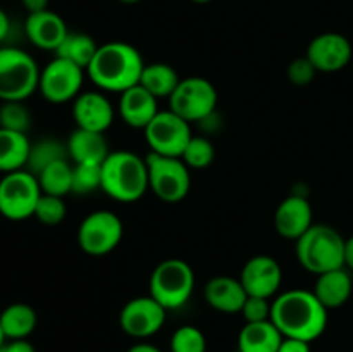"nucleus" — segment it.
Segmentation results:
<instances>
[{"label": "nucleus", "instance_id": "f257e3e1", "mask_svg": "<svg viewBox=\"0 0 353 352\" xmlns=\"http://www.w3.org/2000/svg\"><path fill=\"white\" fill-rule=\"evenodd\" d=\"M271 321L283 337L310 344L326 331L327 309L312 290L292 289L272 300Z\"/></svg>", "mask_w": 353, "mask_h": 352}, {"label": "nucleus", "instance_id": "f03ea898", "mask_svg": "<svg viewBox=\"0 0 353 352\" xmlns=\"http://www.w3.org/2000/svg\"><path fill=\"white\" fill-rule=\"evenodd\" d=\"M143 68V57L137 47L126 41H109L99 45L86 75L103 92L123 93L140 83Z\"/></svg>", "mask_w": 353, "mask_h": 352}, {"label": "nucleus", "instance_id": "7ed1b4c3", "mask_svg": "<svg viewBox=\"0 0 353 352\" xmlns=\"http://www.w3.org/2000/svg\"><path fill=\"white\" fill-rule=\"evenodd\" d=\"M102 190L119 202H137L148 190L147 161L130 150L110 152L102 164Z\"/></svg>", "mask_w": 353, "mask_h": 352}, {"label": "nucleus", "instance_id": "20e7f679", "mask_svg": "<svg viewBox=\"0 0 353 352\" xmlns=\"http://www.w3.org/2000/svg\"><path fill=\"white\" fill-rule=\"evenodd\" d=\"M295 244L300 266L312 275L345 268L347 240L330 224H312Z\"/></svg>", "mask_w": 353, "mask_h": 352}, {"label": "nucleus", "instance_id": "39448f33", "mask_svg": "<svg viewBox=\"0 0 353 352\" xmlns=\"http://www.w3.org/2000/svg\"><path fill=\"white\" fill-rule=\"evenodd\" d=\"M40 68L28 52L16 47L0 48V100L24 102L38 90Z\"/></svg>", "mask_w": 353, "mask_h": 352}, {"label": "nucleus", "instance_id": "423d86ee", "mask_svg": "<svg viewBox=\"0 0 353 352\" xmlns=\"http://www.w3.org/2000/svg\"><path fill=\"white\" fill-rule=\"evenodd\" d=\"M195 290V273L183 259H165L155 266L150 276V297L165 311L185 306Z\"/></svg>", "mask_w": 353, "mask_h": 352}, {"label": "nucleus", "instance_id": "0eeeda50", "mask_svg": "<svg viewBox=\"0 0 353 352\" xmlns=\"http://www.w3.org/2000/svg\"><path fill=\"white\" fill-rule=\"evenodd\" d=\"M145 161L148 168V190H152L162 202H181L188 195L192 176L181 157H165L150 152Z\"/></svg>", "mask_w": 353, "mask_h": 352}, {"label": "nucleus", "instance_id": "6e6552de", "mask_svg": "<svg viewBox=\"0 0 353 352\" xmlns=\"http://www.w3.org/2000/svg\"><path fill=\"white\" fill-rule=\"evenodd\" d=\"M38 178L28 169L7 173L0 179V214L9 221H24L34 216L41 197Z\"/></svg>", "mask_w": 353, "mask_h": 352}, {"label": "nucleus", "instance_id": "1a4fd4ad", "mask_svg": "<svg viewBox=\"0 0 353 352\" xmlns=\"http://www.w3.org/2000/svg\"><path fill=\"white\" fill-rule=\"evenodd\" d=\"M217 90L202 76H190L179 81L178 88L169 97V109L192 123L209 119L217 107Z\"/></svg>", "mask_w": 353, "mask_h": 352}, {"label": "nucleus", "instance_id": "9d476101", "mask_svg": "<svg viewBox=\"0 0 353 352\" xmlns=\"http://www.w3.org/2000/svg\"><path fill=\"white\" fill-rule=\"evenodd\" d=\"M124 224L112 211H93L78 228V245L85 254L100 257L107 255L121 244Z\"/></svg>", "mask_w": 353, "mask_h": 352}, {"label": "nucleus", "instance_id": "9b49d317", "mask_svg": "<svg viewBox=\"0 0 353 352\" xmlns=\"http://www.w3.org/2000/svg\"><path fill=\"white\" fill-rule=\"evenodd\" d=\"M150 152L165 157H181L192 140V126L171 109L159 110L157 116L143 130Z\"/></svg>", "mask_w": 353, "mask_h": 352}, {"label": "nucleus", "instance_id": "f8f14e48", "mask_svg": "<svg viewBox=\"0 0 353 352\" xmlns=\"http://www.w3.org/2000/svg\"><path fill=\"white\" fill-rule=\"evenodd\" d=\"M85 69L65 59L55 57L40 71L38 90L48 102L64 104L74 100L81 93Z\"/></svg>", "mask_w": 353, "mask_h": 352}, {"label": "nucleus", "instance_id": "ddd939ff", "mask_svg": "<svg viewBox=\"0 0 353 352\" xmlns=\"http://www.w3.org/2000/svg\"><path fill=\"white\" fill-rule=\"evenodd\" d=\"M168 311L150 295L128 300L119 313V324L126 335L133 338L152 337L164 326Z\"/></svg>", "mask_w": 353, "mask_h": 352}, {"label": "nucleus", "instance_id": "4468645a", "mask_svg": "<svg viewBox=\"0 0 353 352\" xmlns=\"http://www.w3.org/2000/svg\"><path fill=\"white\" fill-rule=\"evenodd\" d=\"M240 282L247 295L271 299L278 293L279 286H281V266L272 255H254L245 262Z\"/></svg>", "mask_w": 353, "mask_h": 352}, {"label": "nucleus", "instance_id": "2eb2a0df", "mask_svg": "<svg viewBox=\"0 0 353 352\" xmlns=\"http://www.w3.org/2000/svg\"><path fill=\"white\" fill-rule=\"evenodd\" d=\"M305 57L321 72L341 71L352 59V43L341 33L327 31L310 40Z\"/></svg>", "mask_w": 353, "mask_h": 352}, {"label": "nucleus", "instance_id": "dca6fc26", "mask_svg": "<svg viewBox=\"0 0 353 352\" xmlns=\"http://www.w3.org/2000/svg\"><path fill=\"white\" fill-rule=\"evenodd\" d=\"M114 106L102 92H83L74 99L72 117L76 128L105 133L114 123Z\"/></svg>", "mask_w": 353, "mask_h": 352}, {"label": "nucleus", "instance_id": "f3484780", "mask_svg": "<svg viewBox=\"0 0 353 352\" xmlns=\"http://www.w3.org/2000/svg\"><path fill=\"white\" fill-rule=\"evenodd\" d=\"M312 206L302 195H290L274 213V228L286 240H299L312 226Z\"/></svg>", "mask_w": 353, "mask_h": 352}, {"label": "nucleus", "instance_id": "a211bd4d", "mask_svg": "<svg viewBox=\"0 0 353 352\" xmlns=\"http://www.w3.org/2000/svg\"><path fill=\"white\" fill-rule=\"evenodd\" d=\"M26 37L34 47L41 50L55 52L59 45L68 37V24L54 10H41V12L28 14L24 23Z\"/></svg>", "mask_w": 353, "mask_h": 352}, {"label": "nucleus", "instance_id": "6ab92c4d", "mask_svg": "<svg viewBox=\"0 0 353 352\" xmlns=\"http://www.w3.org/2000/svg\"><path fill=\"white\" fill-rule=\"evenodd\" d=\"M157 100L148 90L138 85L124 90L119 97V116L131 128L145 130L159 114Z\"/></svg>", "mask_w": 353, "mask_h": 352}, {"label": "nucleus", "instance_id": "aec40b11", "mask_svg": "<svg viewBox=\"0 0 353 352\" xmlns=\"http://www.w3.org/2000/svg\"><path fill=\"white\" fill-rule=\"evenodd\" d=\"M203 293H205L207 304L212 309L226 314L240 313L248 297L240 278L226 275L214 276L212 280H209Z\"/></svg>", "mask_w": 353, "mask_h": 352}, {"label": "nucleus", "instance_id": "412c9836", "mask_svg": "<svg viewBox=\"0 0 353 352\" xmlns=\"http://www.w3.org/2000/svg\"><path fill=\"white\" fill-rule=\"evenodd\" d=\"M69 159L74 164H99L109 157V144L103 133L76 128L68 140Z\"/></svg>", "mask_w": 353, "mask_h": 352}, {"label": "nucleus", "instance_id": "4be33fe9", "mask_svg": "<svg viewBox=\"0 0 353 352\" xmlns=\"http://www.w3.org/2000/svg\"><path fill=\"white\" fill-rule=\"evenodd\" d=\"M353 290V282L347 268H338L333 271L317 275L316 286L312 292L327 311L338 309L348 302Z\"/></svg>", "mask_w": 353, "mask_h": 352}, {"label": "nucleus", "instance_id": "5701e85b", "mask_svg": "<svg viewBox=\"0 0 353 352\" xmlns=\"http://www.w3.org/2000/svg\"><path fill=\"white\" fill-rule=\"evenodd\" d=\"M281 331L269 321L261 323H245L238 335V351L240 352H278L283 342Z\"/></svg>", "mask_w": 353, "mask_h": 352}, {"label": "nucleus", "instance_id": "b1692460", "mask_svg": "<svg viewBox=\"0 0 353 352\" xmlns=\"http://www.w3.org/2000/svg\"><path fill=\"white\" fill-rule=\"evenodd\" d=\"M30 148L31 141L26 133L0 128V173L7 175V173L26 169Z\"/></svg>", "mask_w": 353, "mask_h": 352}, {"label": "nucleus", "instance_id": "393cba45", "mask_svg": "<svg viewBox=\"0 0 353 352\" xmlns=\"http://www.w3.org/2000/svg\"><path fill=\"white\" fill-rule=\"evenodd\" d=\"M38 323L37 311L24 302H14L0 313V324L7 340L28 338Z\"/></svg>", "mask_w": 353, "mask_h": 352}, {"label": "nucleus", "instance_id": "a878e982", "mask_svg": "<svg viewBox=\"0 0 353 352\" xmlns=\"http://www.w3.org/2000/svg\"><path fill=\"white\" fill-rule=\"evenodd\" d=\"M179 78L178 71L165 62H152L145 64L141 72L140 85L152 93L155 99H169L178 88Z\"/></svg>", "mask_w": 353, "mask_h": 352}, {"label": "nucleus", "instance_id": "bb28decb", "mask_svg": "<svg viewBox=\"0 0 353 352\" xmlns=\"http://www.w3.org/2000/svg\"><path fill=\"white\" fill-rule=\"evenodd\" d=\"M97 50H99V45L95 43V40L90 35L71 33L69 31L68 37L64 38V41L55 50V57L65 59V61L72 62V64L79 66L86 71L92 59L95 57Z\"/></svg>", "mask_w": 353, "mask_h": 352}, {"label": "nucleus", "instance_id": "cd10ccee", "mask_svg": "<svg viewBox=\"0 0 353 352\" xmlns=\"http://www.w3.org/2000/svg\"><path fill=\"white\" fill-rule=\"evenodd\" d=\"M62 159H69L68 144H62L57 138H41V140L31 144L26 169L38 176L45 168L62 161Z\"/></svg>", "mask_w": 353, "mask_h": 352}, {"label": "nucleus", "instance_id": "c85d7f7f", "mask_svg": "<svg viewBox=\"0 0 353 352\" xmlns=\"http://www.w3.org/2000/svg\"><path fill=\"white\" fill-rule=\"evenodd\" d=\"M41 192L47 195L65 197L72 190V164L69 159L54 162L37 176Z\"/></svg>", "mask_w": 353, "mask_h": 352}, {"label": "nucleus", "instance_id": "c756f323", "mask_svg": "<svg viewBox=\"0 0 353 352\" xmlns=\"http://www.w3.org/2000/svg\"><path fill=\"white\" fill-rule=\"evenodd\" d=\"M102 190V166L74 164L72 166V190L76 195H90L95 190Z\"/></svg>", "mask_w": 353, "mask_h": 352}, {"label": "nucleus", "instance_id": "7c9ffc66", "mask_svg": "<svg viewBox=\"0 0 353 352\" xmlns=\"http://www.w3.org/2000/svg\"><path fill=\"white\" fill-rule=\"evenodd\" d=\"M216 157V150L209 138L205 137H192V140L186 145L181 159L190 169H205L212 164Z\"/></svg>", "mask_w": 353, "mask_h": 352}, {"label": "nucleus", "instance_id": "2f4dec72", "mask_svg": "<svg viewBox=\"0 0 353 352\" xmlns=\"http://www.w3.org/2000/svg\"><path fill=\"white\" fill-rule=\"evenodd\" d=\"M171 352H207V338L200 328L185 324L171 337Z\"/></svg>", "mask_w": 353, "mask_h": 352}, {"label": "nucleus", "instance_id": "473e14b6", "mask_svg": "<svg viewBox=\"0 0 353 352\" xmlns=\"http://www.w3.org/2000/svg\"><path fill=\"white\" fill-rule=\"evenodd\" d=\"M31 126V114L23 102H2L0 106V128L17 133H28Z\"/></svg>", "mask_w": 353, "mask_h": 352}, {"label": "nucleus", "instance_id": "72a5a7b5", "mask_svg": "<svg viewBox=\"0 0 353 352\" xmlns=\"http://www.w3.org/2000/svg\"><path fill=\"white\" fill-rule=\"evenodd\" d=\"M68 214V206L64 202V197H55L41 193L40 200L34 209V217L40 223L47 224V226H55V224L62 223Z\"/></svg>", "mask_w": 353, "mask_h": 352}, {"label": "nucleus", "instance_id": "f704fd0d", "mask_svg": "<svg viewBox=\"0 0 353 352\" xmlns=\"http://www.w3.org/2000/svg\"><path fill=\"white\" fill-rule=\"evenodd\" d=\"M271 309L272 302H269V299L248 295L240 314L247 323H261V321L271 320Z\"/></svg>", "mask_w": 353, "mask_h": 352}, {"label": "nucleus", "instance_id": "c9c22d12", "mask_svg": "<svg viewBox=\"0 0 353 352\" xmlns=\"http://www.w3.org/2000/svg\"><path fill=\"white\" fill-rule=\"evenodd\" d=\"M317 69L314 68L312 62L307 57H299L288 66V79L293 85L305 86L312 83L314 76H316Z\"/></svg>", "mask_w": 353, "mask_h": 352}, {"label": "nucleus", "instance_id": "e433bc0d", "mask_svg": "<svg viewBox=\"0 0 353 352\" xmlns=\"http://www.w3.org/2000/svg\"><path fill=\"white\" fill-rule=\"evenodd\" d=\"M278 352H310L309 342L299 340V338H283Z\"/></svg>", "mask_w": 353, "mask_h": 352}, {"label": "nucleus", "instance_id": "4c0bfd02", "mask_svg": "<svg viewBox=\"0 0 353 352\" xmlns=\"http://www.w3.org/2000/svg\"><path fill=\"white\" fill-rule=\"evenodd\" d=\"M0 352H37L33 344L28 342V338H19V340H6L0 347Z\"/></svg>", "mask_w": 353, "mask_h": 352}, {"label": "nucleus", "instance_id": "58836bf2", "mask_svg": "<svg viewBox=\"0 0 353 352\" xmlns=\"http://www.w3.org/2000/svg\"><path fill=\"white\" fill-rule=\"evenodd\" d=\"M21 3L28 10V14L41 12V10L48 9V0H21Z\"/></svg>", "mask_w": 353, "mask_h": 352}, {"label": "nucleus", "instance_id": "ea45409f", "mask_svg": "<svg viewBox=\"0 0 353 352\" xmlns=\"http://www.w3.org/2000/svg\"><path fill=\"white\" fill-rule=\"evenodd\" d=\"M10 31V19L3 9H0V43L7 38Z\"/></svg>", "mask_w": 353, "mask_h": 352}, {"label": "nucleus", "instance_id": "a19ab883", "mask_svg": "<svg viewBox=\"0 0 353 352\" xmlns=\"http://www.w3.org/2000/svg\"><path fill=\"white\" fill-rule=\"evenodd\" d=\"M345 268H350L353 271V235L347 238L345 244Z\"/></svg>", "mask_w": 353, "mask_h": 352}, {"label": "nucleus", "instance_id": "79ce46f5", "mask_svg": "<svg viewBox=\"0 0 353 352\" xmlns=\"http://www.w3.org/2000/svg\"><path fill=\"white\" fill-rule=\"evenodd\" d=\"M128 352H162V351L159 347H155V345L147 344V342H140V344H134Z\"/></svg>", "mask_w": 353, "mask_h": 352}, {"label": "nucleus", "instance_id": "37998d69", "mask_svg": "<svg viewBox=\"0 0 353 352\" xmlns=\"http://www.w3.org/2000/svg\"><path fill=\"white\" fill-rule=\"evenodd\" d=\"M7 338H6V335H3V330H2V324H0V347H2L3 345V342H6Z\"/></svg>", "mask_w": 353, "mask_h": 352}, {"label": "nucleus", "instance_id": "c03bdc74", "mask_svg": "<svg viewBox=\"0 0 353 352\" xmlns=\"http://www.w3.org/2000/svg\"><path fill=\"white\" fill-rule=\"evenodd\" d=\"M119 2H123V3H138V2H141V0H119Z\"/></svg>", "mask_w": 353, "mask_h": 352}, {"label": "nucleus", "instance_id": "a18cd8bd", "mask_svg": "<svg viewBox=\"0 0 353 352\" xmlns=\"http://www.w3.org/2000/svg\"><path fill=\"white\" fill-rule=\"evenodd\" d=\"M192 2H195V3H209V2H212V0H192Z\"/></svg>", "mask_w": 353, "mask_h": 352}, {"label": "nucleus", "instance_id": "49530a36", "mask_svg": "<svg viewBox=\"0 0 353 352\" xmlns=\"http://www.w3.org/2000/svg\"><path fill=\"white\" fill-rule=\"evenodd\" d=\"M0 216H2V214H0Z\"/></svg>", "mask_w": 353, "mask_h": 352}]
</instances>
